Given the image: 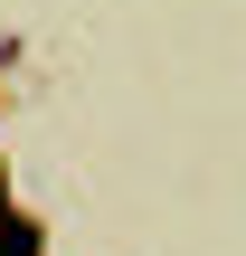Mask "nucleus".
<instances>
[{
	"mask_svg": "<svg viewBox=\"0 0 246 256\" xmlns=\"http://www.w3.org/2000/svg\"><path fill=\"white\" fill-rule=\"evenodd\" d=\"M0 256H38V238H28V218H9V209H0Z\"/></svg>",
	"mask_w": 246,
	"mask_h": 256,
	"instance_id": "f257e3e1",
	"label": "nucleus"
}]
</instances>
